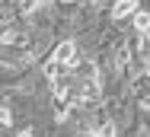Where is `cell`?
Wrapping results in <instances>:
<instances>
[{"label": "cell", "instance_id": "1", "mask_svg": "<svg viewBox=\"0 0 150 137\" xmlns=\"http://www.w3.org/2000/svg\"><path fill=\"white\" fill-rule=\"evenodd\" d=\"M54 61L70 70V67L77 64V45H74V42H61L58 48H54Z\"/></svg>", "mask_w": 150, "mask_h": 137}, {"label": "cell", "instance_id": "2", "mask_svg": "<svg viewBox=\"0 0 150 137\" xmlns=\"http://www.w3.org/2000/svg\"><path fill=\"white\" fill-rule=\"evenodd\" d=\"M137 3H141V0H118V3H115V10H112V16H115V19L131 16V13L137 10Z\"/></svg>", "mask_w": 150, "mask_h": 137}, {"label": "cell", "instance_id": "3", "mask_svg": "<svg viewBox=\"0 0 150 137\" xmlns=\"http://www.w3.org/2000/svg\"><path fill=\"white\" fill-rule=\"evenodd\" d=\"M134 29H137L141 35H147V32H150V13H144V10L134 13Z\"/></svg>", "mask_w": 150, "mask_h": 137}, {"label": "cell", "instance_id": "4", "mask_svg": "<svg viewBox=\"0 0 150 137\" xmlns=\"http://www.w3.org/2000/svg\"><path fill=\"white\" fill-rule=\"evenodd\" d=\"M141 61L150 64V32H147V35H141Z\"/></svg>", "mask_w": 150, "mask_h": 137}, {"label": "cell", "instance_id": "5", "mask_svg": "<svg viewBox=\"0 0 150 137\" xmlns=\"http://www.w3.org/2000/svg\"><path fill=\"white\" fill-rule=\"evenodd\" d=\"M96 137H115V124H112V121H105V124L96 131Z\"/></svg>", "mask_w": 150, "mask_h": 137}, {"label": "cell", "instance_id": "6", "mask_svg": "<svg viewBox=\"0 0 150 137\" xmlns=\"http://www.w3.org/2000/svg\"><path fill=\"white\" fill-rule=\"evenodd\" d=\"M19 137H35V134H32V128H23V131H19Z\"/></svg>", "mask_w": 150, "mask_h": 137}, {"label": "cell", "instance_id": "7", "mask_svg": "<svg viewBox=\"0 0 150 137\" xmlns=\"http://www.w3.org/2000/svg\"><path fill=\"white\" fill-rule=\"evenodd\" d=\"M144 67H147V77H150V64H144Z\"/></svg>", "mask_w": 150, "mask_h": 137}]
</instances>
